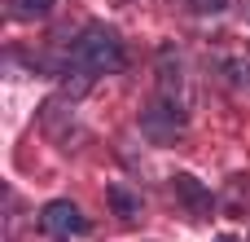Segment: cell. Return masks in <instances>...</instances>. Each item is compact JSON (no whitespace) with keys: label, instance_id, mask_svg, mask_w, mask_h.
Listing matches in <instances>:
<instances>
[{"label":"cell","instance_id":"obj_11","mask_svg":"<svg viewBox=\"0 0 250 242\" xmlns=\"http://www.w3.org/2000/svg\"><path fill=\"white\" fill-rule=\"evenodd\" d=\"M215 242H237V238H215Z\"/></svg>","mask_w":250,"mask_h":242},{"label":"cell","instance_id":"obj_8","mask_svg":"<svg viewBox=\"0 0 250 242\" xmlns=\"http://www.w3.org/2000/svg\"><path fill=\"white\" fill-rule=\"evenodd\" d=\"M53 4H57V0H9V13H13L18 22H35V18H48Z\"/></svg>","mask_w":250,"mask_h":242},{"label":"cell","instance_id":"obj_5","mask_svg":"<svg viewBox=\"0 0 250 242\" xmlns=\"http://www.w3.org/2000/svg\"><path fill=\"white\" fill-rule=\"evenodd\" d=\"M141 123H145L149 137H176L185 128V110H176V106H149L141 115Z\"/></svg>","mask_w":250,"mask_h":242},{"label":"cell","instance_id":"obj_10","mask_svg":"<svg viewBox=\"0 0 250 242\" xmlns=\"http://www.w3.org/2000/svg\"><path fill=\"white\" fill-rule=\"evenodd\" d=\"M185 9H193V13H220L229 0H180Z\"/></svg>","mask_w":250,"mask_h":242},{"label":"cell","instance_id":"obj_1","mask_svg":"<svg viewBox=\"0 0 250 242\" xmlns=\"http://www.w3.org/2000/svg\"><path fill=\"white\" fill-rule=\"evenodd\" d=\"M75 57H79V66L92 71V75H114V71L127 66V53H123L119 31H110V26H101V22H92V26L79 35Z\"/></svg>","mask_w":250,"mask_h":242},{"label":"cell","instance_id":"obj_4","mask_svg":"<svg viewBox=\"0 0 250 242\" xmlns=\"http://www.w3.org/2000/svg\"><path fill=\"white\" fill-rule=\"evenodd\" d=\"M171 190H176V198L185 203V212H189V216H211V207H215V198H211V185H202L198 176L180 172V176L171 181Z\"/></svg>","mask_w":250,"mask_h":242},{"label":"cell","instance_id":"obj_3","mask_svg":"<svg viewBox=\"0 0 250 242\" xmlns=\"http://www.w3.org/2000/svg\"><path fill=\"white\" fill-rule=\"evenodd\" d=\"M158 79H163V106L185 110V66H180V53L176 48H163L158 53Z\"/></svg>","mask_w":250,"mask_h":242},{"label":"cell","instance_id":"obj_2","mask_svg":"<svg viewBox=\"0 0 250 242\" xmlns=\"http://www.w3.org/2000/svg\"><path fill=\"white\" fill-rule=\"evenodd\" d=\"M40 229L53 242H70V238H83V234H88V220H83V212H79L75 203L53 198V203L40 212Z\"/></svg>","mask_w":250,"mask_h":242},{"label":"cell","instance_id":"obj_7","mask_svg":"<svg viewBox=\"0 0 250 242\" xmlns=\"http://www.w3.org/2000/svg\"><path fill=\"white\" fill-rule=\"evenodd\" d=\"M110 207H114L123 220H136V216H141V194H132L127 185H110Z\"/></svg>","mask_w":250,"mask_h":242},{"label":"cell","instance_id":"obj_9","mask_svg":"<svg viewBox=\"0 0 250 242\" xmlns=\"http://www.w3.org/2000/svg\"><path fill=\"white\" fill-rule=\"evenodd\" d=\"M242 203H250V181L237 176V181H233V190H229V207H233V212H242Z\"/></svg>","mask_w":250,"mask_h":242},{"label":"cell","instance_id":"obj_6","mask_svg":"<svg viewBox=\"0 0 250 242\" xmlns=\"http://www.w3.org/2000/svg\"><path fill=\"white\" fill-rule=\"evenodd\" d=\"M224 84H229L237 97H250V62H246V57L224 62Z\"/></svg>","mask_w":250,"mask_h":242}]
</instances>
